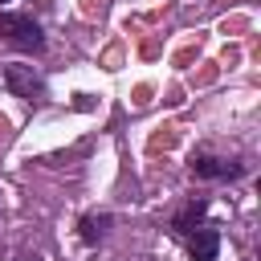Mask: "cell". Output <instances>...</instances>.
I'll use <instances>...</instances> for the list:
<instances>
[{
  "instance_id": "obj_1",
  "label": "cell",
  "mask_w": 261,
  "mask_h": 261,
  "mask_svg": "<svg viewBox=\"0 0 261 261\" xmlns=\"http://www.w3.org/2000/svg\"><path fill=\"white\" fill-rule=\"evenodd\" d=\"M0 37L12 41L16 49H24V53H41V49H45L41 24H37L33 16H24V12H0Z\"/></svg>"
},
{
  "instance_id": "obj_7",
  "label": "cell",
  "mask_w": 261,
  "mask_h": 261,
  "mask_svg": "<svg viewBox=\"0 0 261 261\" xmlns=\"http://www.w3.org/2000/svg\"><path fill=\"white\" fill-rule=\"evenodd\" d=\"M0 4H8V0H0Z\"/></svg>"
},
{
  "instance_id": "obj_3",
  "label": "cell",
  "mask_w": 261,
  "mask_h": 261,
  "mask_svg": "<svg viewBox=\"0 0 261 261\" xmlns=\"http://www.w3.org/2000/svg\"><path fill=\"white\" fill-rule=\"evenodd\" d=\"M184 245H188V257H192V261H216V253H220V232L208 228V224H200V228H192V232L184 237Z\"/></svg>"
},
{
  "instance_id": "obj_2",
  "label": "cell",
  "mask_w": 261,
  "mask_h": 261,
  "mask_svg": "<svg viewBox=\"0 0 261 261\" xmlns=\"http://www.w3.org/2000/svg\"><path fill=\"white\" fill-rule=\"evenodd\" d=\"M4 86H8L16 98H24V102H37V98H45V77H41L33 65H20V61L4 65Z\"/></svg>"
},
{
  "instance_id": "obj_6",
  "label": "cell",
  "mask_w": 261,
  "mask_h": 261,
  "mask_svg": "<svg viewBox=\"0 0 261 261\" xmlns=\"http://www.w3.org/2000/svg\"><path fill=\"white\" fill-rule=\"evenodd\" d=\"M106 224H110V216H86V220H82V241L94 245V241L106 232Z\"/></svg>"
},
{
  "instance_id": "obj_5",
  "label": "cell",
  "mask_w": 261,
  "mask_h": 261,
  "mask_svg": "<svg viewBox=\"0 0 261 261\" xmlns=\"http://www.w3.org/2000/svg\"><path fill=\"white\" fill-rule=\"evenodd\" d=\"M204 208H208L204 200H192V204H188V208H184V212H179V216L171 220V232H175V237L184 241V237H188V232H192V228L200 224V216H204Z\"/></svg>"
},
{
  "instance_id": "obj_4",
  "label": "cell",
  "mask_w": 261,
  "mask_h": 261,
  "mask_svg": "<svg viewBox=\"0 0 261 261\" xmlns=\"http://www.w3.org/2000/svg\"><path fill=\"white\" fill-rule=\"evenodd\" d=\"M245 167L232 159H216V155H196L192 159V175L196 179H237Z\"/></svg>"
}]
</instances>
